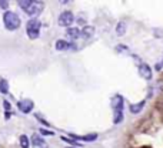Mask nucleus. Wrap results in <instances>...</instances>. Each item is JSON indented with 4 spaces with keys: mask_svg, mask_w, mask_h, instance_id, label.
<instances>
[{
    "mask_svg": "<svg viewBox=\"0 0 163 148\" xmlns=\"http://www.w3.org/2000/svg\"><path fill=\"white\" fill-rule=\"evenodd\" d=\"M3 23L7 30H17L20 27V17L13 12H6L3 14Z\"/></svg>",
    "mask_w": 163,
    "mask_h": 148,
    "instance_id": "obj_1",
    "label": "nucleus"
},
{
    "mask_svg": "<svg viewBox=\"0 0 163 148\" xmlns=\"http://www.w3.org/2000/svg\"><path fill=\"white\" fill-rule=\"evenodd\" d=\"M26 30H27V36L29 39L34 40L39 37V31H40V21L37 19H30L26 24Z\"/></svg>",
    "mask_w": 163,
    "mask_h": 148,
    "instance_id": "obj_2",
    "label": "nucleus"
},
{
    "mask_svg": "<svg viewBox=\"0 0 163 148\" xmlns=\"http://www.w3.org/2000/svg\"><path fill=\"white\" fill-rule=\"evenodd\" d=\"M73 21H75V16H73L72 12H63L57 19V23L60 24V26H63V27H69Z\"/></svg>",
    "mask_w": 163,
    "mask_h": 148,
    "instance_id": "obj_3",
    "label": "nucleus"
},
{
    "mask_svg": "<svg viewBox=\"0 0 163 148\" xmlns=\"http://www.w3.org/2000/svg\"><path fill=\"white\" fill-rule=\"evenodd\" d=\"M42 10H43V3H42V2H32L30 6L27 7L24 12H26L29 16L34 17V16H37V14H40Z\"/></svg>",
    "mask_w": 163,
    "mask_h": 148,
    "instance_id": "obj_4",
    "label": "nucleus"
},
{
    "mask_svg": "<svg viewBox=\"0 0 163 148\" xmlns=\"http://www.w3.org/2000/svg\"><path fill=\"white\" fill-rule=\"evenodd\" d=\"M17 107H19V110H20L22 113H24V114H29V113L33 110L34 103L32 100H29V98H23V100H20L19 103H17Z\"/></svg>",
    "mask_w": 163,
    "mask_h": 148,
    "instance_id": "obj_5",
    "label": "nucleus"
},
{
    "mask_svg": "<svg viewBox=\"0 0 163 148\" xmlns=\"http://www.w3.org/2000/svg\"><path fill=\"white\" fill-rule=\"evenodd\" d=\"M32 145L33 148H49L47 147V142L44 141L43 138L37 134H33L32 135Z\"/></svg>",
    "mask_w": 163,
    "mask_h": 148,
    "instance_id": "obj_6",
    "label": "nucleus"
},
{
    "mask_svg": "<svg viewBox=\"0 0 163 148\" xmlns=\"http://www.w3.org/2000/svg\"><path fill=\"white\" fill-rule=\"evenodd\" d=\"M139 73L143 78H146V80H150L152 78V68L147 66L146 63H142L139 66Z\"/></svg>",
    "mask_w": 163,
    "mask_h": 148,
    "instance_id": "obj_7",
    "label": "nucleus"
},
{
    "mask_svg": "<svg viewBox=\"0 0 163 148\" xmlns=\"http://www.w3.org/2000/svg\"><path fill=\"white\" fill-rule=\"evenodd\" d=\"M113 110H115V113H122L123 110V97L122 95H116L115 98H113Z\"/></svg>",
    "mask_w": 163,
    "mask_h": 148,
    "instance_id": "obj_8",
    "label": "nucleus"
},
{
    "mask_svg": "<svg viewBox=\"0 0 163 148\" xmlns=\"http://www.w3.org/2000/svg\"><path fill=\"white\" fill-rule=\"evenodd\" d=\"M66 36L70 39H79L82 36V30L79 27H67L66 29Z\"/></svg>",
    "mask_w": 163,
    "mask_h": 148,
    "instance_id": "obj_9",
    "label": "nucleus"
},
{
    "mask_svg": "<svg viewBox=\"0 0 163 148\" xmlns=\"http://www.w3.org/2000/svg\"><path fill=\"white\" fill-rule=\"evenodd\" d=\"M54 47H56V50L62 51V50H66V49L73 47V44L67 43L66 40H57V41H56V44H54Z\"/></svg>",
    "mask_w": 163,
    "mask_h": 148,
    "instance_id": "obj_10",
    "label": "nucleus"
},
{
    "mask_svg": "<svg viewBox=\"0 0 163 148\" xmlns=\"http://www.w3.org/2000/svg\"><path fill=\"white\" fill-rule=\"evenodd\" d=\"M143 107H145V101H139V103H136V104H130L129 110L133 114H137V113H140V111L143 110Z\"/></svg>",
    "mask_w": 163,
    "mask_h": 148,
    "instance_id": "obj_11",
    "label": "nucleus"
},
{
    "mask_svg": "<svg viewBox=\"0 0 163 148\" xmlns=\"http://www.w3.org/2000/svg\"><path fill=\"white\" fill-rule=\"evenodd\" d=\"M93 33H95V27L92 26H86L82 29V36L85 37V39H89L90 36H93Z\"/></svg>",
    "mask_w": 163,
    "mask_h": 148,
    "instance_id": "obj_12",
    "label": "nucleus"
},
{
    "mask_svg": "<svg viewBox=\"0 0 163 148\" xmlns=\"http://www.w3.org/2000/svg\"><path fill=\"white\" fill-rule=\"evenodd\" d=\"M125 31H126V23L125 21H119L117 26H116V33H117V36H123Z\"/></svg>",
    "mask_w": 163,
    "mask_h": 148,
    "instance_id": "obj_13",
    "label": "nucleus"
},
{
    "mask_svg": "<svg viewBox=\"0 0 163 148\" xmlns=\"http://www.w3.org/2000/svg\"><path fill=\"white\" fill-rule=\"evenodd\" d=\"M72 137L76 138V140H83V141H93V140L97 138V135H96V134H90V135H85V137H79V135H72Z\"/></svg>",
    "mask_w": 163,
    "mask_h": 148,
    "instance_id": "obj_14",
    "label": "nucleus"
},
{
    "mask_svg": "<svg viewBox=\"0 0 163 148\" xmlns=\"http://www.w3.org/2000/svg\"><path fill=\"white\" fill-rule=\"evenodd\" d=\"M0 93L2 94H7L9 93V86H7V81L4 78L0 80Z\"/></svg>",
    "mask_w": 163,
    "mask_h": 148,
    "instance_id": "obj_15",
    "label": "nucleus"
},
{
    "mask_svg": "<svg viewBox=\"0 0 163 148\" xmlns=\"http://www.w3.org/2000/svg\"><path fill=\"white\" fill-rule=\"evenodd\" d=\"M29 145H30L29 144V138H27L24 134L20 135V147L22 148H29Z\"/></svg>",
    "mask_w": 163,
    "mask_h": 148,
    "instance_id": "obj_16",
    "label": "nucleus"
},
{
    "mask_svg": "<svg viewBox=\"0 0 163 148\" xmlns=\"http://www.w3.org/2000/svg\"><path fill=\"white\" fill-rule=\"evenodd\" d=\"M30 3H32L30 0H20V2H19V3H17V4H19V7H20V9H23V10H26L27 7L30 6Z\"/></svg>",
    "mask_w": 163,
    "mask_h": 148,
    "instance_id": "obj_17",
    "label": "nucleus"
},
{
    "mask_svg": "<svg viewBox=\"0 0 163 148\" xmlns=\"http://www.w3.org/2000/svg\"><path fill=\"white\" fill-rule=\"evenodd\" d=\"M123 120V113H115V120H113V123L115 124H119V123H122Z\"/></svg>",
    "mask_w": 163,
    "mask_h": 148,
    "instance_id": "obj_18",
    "label": "nucleus"
},
{
    "mask_svg": "<svg viewBox=\"0 0 163 148\" xmlns=\"http://www.w3.org/2000/svg\"><path fill=\"white\" fill-rule=\"evenodd\" d=\"M3 107H4V110L9 113V111H10V108H12V105H10V103H9V101L4 100V101H3Z\"/></svg>",
    "mask_w": 163,
    "mask_h": 148,
    "instance_id": "obj_19",
    "label": "nucleus"
},
{
    "mask_svg": "<svg viewBox=\"0 0 163 148\" xmlns=\"http://www.w3.org/2000/svg\"><path fill=\"white\" fill-rule=\"evenodd\" d=\"M40 134H43V135H53L54 132L47 131V130H44V128H42V130H40Z\"/></svg>",
    "mask_w": 163,
    "mask_h": 148,
    "instance_id": "obj_20",
    "label": "nucleus"
},
{
    "mask_svg": "<svg viewBox=\"0 0 163 148\" xmlns=\"http://www.w3.org/2000/svg\"><path fill=\"white\" fill-rule=\"evenodd\" d=\"M7 6H9V3H7V2H4V0H0V7H2V9H7Z\"/></svg>",
    "mask_w": 163,
    "mask_h": 148,
    "instance_id": "obj_21",
    "label": "nucleus"
},
{
    "mask_svg": "<svg viewBox=\"0 0 163 148\" xmlns=\"http://www.w3.org/2000/svg\"><path fill=\"white\" fill-rule=\"evenodd\" d=\"M62 140H63V141H67L69 144H73V145H76V144H77V142H76V141H73V140H69V138H66V137H62Z\"/></svg>",
    "mask_w": 163,
    "mask_h": 148,
    "instance_id": "obj_22",
    "label": "nucleus"
},
{
    "mask_svg": "<svg viewBox=\"0 0 163 148\" xmlns=\"http://www.w3.org/2000/svg\"><path fill=\"white\" fill-rule=\"evenodd\" d=\"M66 148H73V147H66Z\"/></svg>",
    "mask_w": 163,
    "mask_h": 148,
    "instance_id": "obj_23",
    "label": "nucleus"
}]
</instances>
